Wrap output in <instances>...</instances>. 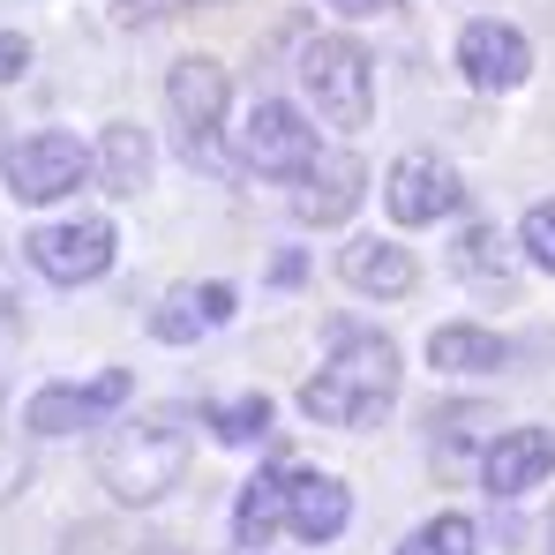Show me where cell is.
I'll use <instances>...</instances> for the list:
<instances>
[{"label": "cell", "mask_w": 555, "mask_h": 555, "mask_svg": "<svg viewBox=\"0 0 555 555\" xmlns=\"http://www.w3.org/2000/svg\"><path fill=\"white\" fill-rule=\"evenodd\" d=\"M390 398H398V346L369 323H331V353L300 383V413L323 428H375Z\"/></svg>", "instance_id": "cell-1"}, {"label": "cell", "mask_w": 555, "mask_h": 555, "mask_svg": "<svg viewBox=\"0 0 555 555\" xmlns=\"http://www.w3.org/2000/svg\"><path fill=\"white\" fill-rule=\"evenodd\" d=\"M181 473H188V436L173 421H128V428H113V436L98 443V480H105V495L128 503V511L173 495Z\"/></svg>", "instance_id": "cell-2"}, {"label": "cell", "mask_w": 555, "mask_h": 555, "mask_svg": "<svg viewBox=\"0 0 555 555\" xmlns=\"http://www.w3.org/2000/svg\"><path fill=\"white\" fill-rule=\"evenodd\" d=\"M300 83L315 98V113L331 120V128H369L375 113V83H369V53L353 46V38H308V53H300Z\"/></svg>", "instance_id": "cell-3"}, {"label": "cell", "mask_w": 555, "mask_h": 555, "mask_svg": "<svg viewBox=\"0 0 555 555\" xmlns=\"http://www.w3.org/2000/svg\"><path fill=\"white\" fill-rule=\"evenodd\" d=\"M91 143L83 135H68V128H38V135H23L15 151H8V195L15 203H61V195H76V188L91 181Z\"/></svg>", "instance_id": "cell-4"}, {"label": "cell", "mask_w": 555, "mask_h": 555, "mask_svg": "<svg viewBox=\"0 0 555 555\" xmlns=\"http://www.w3.org/2000/svg\"><path fill=\"white\" fill-rule=\"evenodd\" d=\"M241 158H248V173H263V181L300 188L315 166H323V143H315V128H308V120H300L285 98H263V105L248 113Z\"/></svg>", "instance_id": "cell-5"}, {"label": "cell", "mask_w": 555, "mask_h": 555, "mask_svg": "<svg viewBox=\"0 0 555 555\" xmlns=\"http://www.w3.org/2000/svg\"><path fill=\"white\" fill-rule=\"evenodd\" d=\"M128 405V369H98L83 383H46L30 405H23V428L30 436H83L98 428L105 413H120Z\"/></svg>", "instance_id": "cell-6"}, {"label": "cell", "mask_w": 555, "mask_h": 555, "mask_svg": "<svg viewBox=\"0 0 555 555\" xmlns=\"http://www.w3.org/2000/svg\"><path fill=\"white\" fill-rule=\"evenodd\" d=\"M225 68L218 61H203V53H188L181 68H173V83H166V105H173V128H181V151L195 166H218V151H210V135L225 128Z\"/></svg>", "instance_id": "cell-7"}, {"label": "cell", "mask_w": 555, "mask_h": 555, "mask_svg": "<svg viewBox=\"0 0 555 555\" xmlns=\"http://www.w3.org/2000/svg\"><path fill=\"white\" fill-rule=\"evenodd\" d=\"M113 248H120V233L105 218H68V225H38L23 256L38 263V278H53V285H91V278L113 271Z\"/></svg>", "instance_id": "cell-8"}, {"label": "cell", "mask_w": 555, "mask_h": 555, "mask_svg": "<svg viewBox=\"0 0 555 555\" xmlns=\"http://www.w3.org/2000/svg\"><path fill=\"white\" fill-rule=\"evenodd\" d=\"M459 173L443 166V158H428V151H413V158H398L390 166V181H383V210H390V225H436V218H451L459 210Z\"/></svg>", "instance_id": "cell-9"}, {"label": "cell", "mask_w": 555, "mask_h": 555, "mask_svg": "<svg viewBox=\"0 0 555 555\" xmlns=\"http://www.w3.org/2000/svg\"><path fill=\"white\" fill-rule=\"evenodd\" d=\"M233 308H241V293H233L225 278H195V285H173V293L151 308V338H158V346H195V338L225 331V323H233Z\"/></svg>", "instance_id": "cell-10"}, {"label": "cell", "mask_w": 555, "mask_h": 555, "mask_svg": "<svg viewBox=\"0 0 555 555\" xmlns=\"http://www.w3.org/2000/svg\"><path fill=\"white\" fill-rule=\"evenodd\" d=\"M459 68L480 91H518L533 76V46L511 23H465L459 30Z\"/></svg>", "instance_id": "cell-11"}, {"label": "cell", "mask_w": 555, "mask_h": 555, "mask_svg": "<svg viewBox=\"0 0 555 555\" xmlns=\"http://www.w3.org/2000/svg\"><path fill=\"white\" fill-rule=\"evenodd\" d=\"M353 526V495H346V480H331V473H308V465H293V488H285V533H300V541H338Z\"/></svg>", "instance_id": "cell-12"}, {"label": "cell", "mask_w": 555, "mask_h": 555, "mask_svg": "<svg viewBox=\"0 0 555 555\" xmlns=\"http://www.w3.org/2000/svg\"><path fill=\"white\" fill-rule=\"evenodd\" d=\"M555 473V428H518V436H503L488 459H480V488L488 495H526V488H541Z\"/></svg>", "instance_id": "cell-13"}, {"label": "cell", "mask_w": 555, "mask_h": 555, "mask_svg": "<svg viewBox=\"0 0 555 555\" xmlns=\"http://www.w3.org/2000/svg\"><path fill=\"white\" fill-rule=\"evenodd\" d=\"M353 203H361V158L353 151H323V166L293 188L300 225H338V218H353Z\"/></svg>", "instance_id": "cell-14"}, {"label": "cell", "mask_w": 555, "mask_h": 555, "mask_svg": "<svg viewBox=\"0 0 555 555\" xmlns=\"http://www.w3.org/2000/svg\"><path fill=\"white\" fill-rule=\"evenodd\" d=\"M285 488H293V459L278 451L248 488H241V511H233V533H241V548H263L278 526H285Z\"/></svg>", "instance_id": "cell-15"}, {"label": "cell", "mask_w": 555, "mask_h": 555, "mask_svg": "<svg viewBox=\"0 0 555 555\" xmlns=\"http://www.w3.org/2000/svg\"><path fill=\"white\" fill-rule=\"evenodd\" d=\"M338 271L353 278L361 293H375V300H398V293H413V256L405 248H390V241H346V256H338Z\"/></svg>", "instance_id": "cell-16"}, {"label": "cell", "mask_w": 555, "mask_h": 555, "mask_svg": "<svg viewBox=\"0 0 555 555\" xmlns=\"http://www.w3.org/2000/svg\"><path fill=\"white\" fill-rule=\"evenodd\" d=\"M428 361L443 375H488L511 361V346L495 338V331H480V323H443L436 338H428Z\"/></svg>", "instance_id": "cell-17"}, {"label": "cell", "mask_w": 555, "mask_h": 555, "mask_svg": "<svg viewBox=\"0 0 555 555\" xmlns=\"http://www.w3.org/2000/svg\"><path fill=\"white\" fill-rule=\"evenodd\" d=\"M143 173H151V135L143 128H105L98 135V181L113 188V195H143Z\"/></svg>", "instance_id": "cell-18"}, {"label": "cell", "mask_w": 555, "mask_h": 555, "mask_svg": "<svg viewBox=\"0 0 555 555\" xmlns=\"http://www.w3.org/2000/svg\"><path fill=\"white\" fill-rule=\"evenodd\" d=\"M398 555H480V533H473V518L443 511V518H428L421 533H405Z\"/></svg>", "instance_id": "cell-19"}, {"label": "cell", "mask_w": 555, "mask_h": 555, "mask_svg": "<svg viewBox=\"0 0 555 555\" xmlns=\"http://www.w3.org/2000/svg\"><path fill=\"white\" fill-rule=\"evenodd\" d=\"M203 421L218 428V443H256V436L271 428V398H225V405H210Z\"/></svg>", "instance_id": "cell-20"}, {"label": "cell", "mask_w": 555, "mask_h": 555, "mask_svg": "<svg viewBox=\"0 0 555 555\" xmlns=\"http://www.w3.org/2000/svg\"><path fill=\"white\" fill-rule=\"evenodd\" d=\"M518 241H526V256H533L541 271H555V203H533V210L518 218Z\"/></svg>", "instance_id": "cell-21"}, {"label": "cell", "mask_w": 555, "mask_h": 555, "mask_svg": "<svg viewBox=\"0 0 555 555\" xmlns=\"http://www.w3.org/2000/svg\"><path fill=\"white\" fill-rule=\"evenodd\" d=\"M23 68H30V46L23 38H0V83H15Z\"/></svg>", "instance_id": "cell-22"}, {"label": "cell", "mask_w": 555, "mask_h": 555, "mask_svg": "<svg viewBox=\"0 0 555 555\" xmlns=\"http://www.w3.org/2000/svg\"><path fill=\"white\" fill-rule=\"evenodd\" d=\"M308 278V263L293 256V248H278V263H271V285H300Z\"/></svg>", "instance_id": "cell-23"}, {"label": "cell", "mask_w": 555, "mask_h": 555, "mask_svg": "<svg viewBox=\"0 0 555 555\" xmlns=\"http://www.w3.org/2000/svg\"><path fill=\"white\" fill-rule=\"evenodd\" d=\"M338 15H383V8H398V0H331Z\"/></svg>", "instance_id": "cell-24"}, {"label": "cell", "mask_w": 555, "mask_h": 555, "mask_svg": "<svg viewBox=\"0 0 555 555\" xmlns=\"http://www.w3.org/2000/svg\"><path fill=\"white\" fill-rule=\"evenodd\" d=\"M113 15L120 23H151V0H113Z\"/></svg>", "instance_id": "cell-25"}, {"label": "cell", "mask_w": 555, "mask_h": 555, "mask_svg": "<svg viewBox=\"0 0 555 555\" xmlns=\"http://www.w3.org/2000/svg\"><path fill=\"white\" fill-rule=\"evenodd\" d=\"M233 555H263V548H233Z\"/></svg>", "instance_id": "cell-26"}]
</instances>
